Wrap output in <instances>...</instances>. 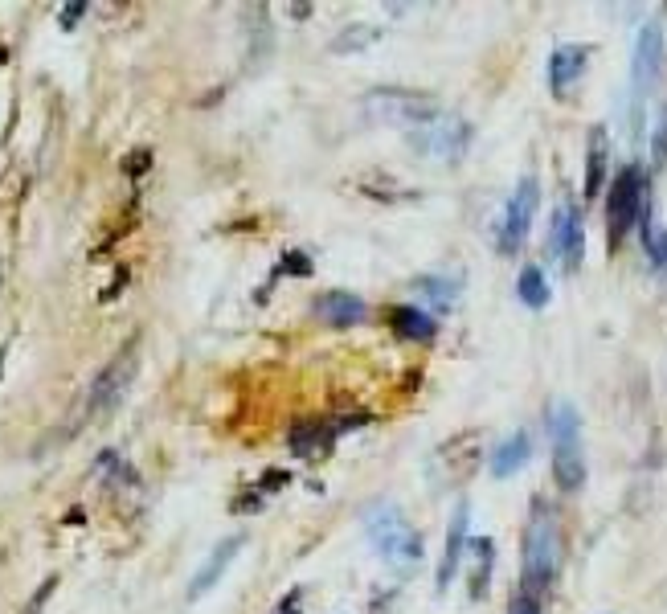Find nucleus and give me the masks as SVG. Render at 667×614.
<instances>
[{
    "label": "nucleus",
    "mask_w": 667,
    "mask_h": 614,
    "mask_svg": "<svg viewBox=\"0 0 667 614\" xmlns=\"http://www.w3.org/2000/svg\"><path fill=\"white\" fill-rule=\"evenodd\" d=\"M524 594H545L561 565V529L545 500H532L528 524H524Z\"/></svg>",
    "instance_id": "1"
},
{
    "label": "nucleus",
    "mask_w": 667,
    "mask_h": 614,
    "mask_svg": "<svg viewBox=\"0 0 667 614\" xmlns=\"http://www.w3.org/2000/svg\"><path fill=\"white\" fill-rule=\"evenodd\" d=\"M365 533L369 545L377 549V557L393 569H414L422 561V537L418 529L402 516V508L393 504H373L365 512Z\"/></svg>",
    "instance_id": "2"
},
{
    "label": "nucleus",
    "mask_w": 667,
    "mask_h": 614,
    "mask_svg": "<svg viewBox=\"0 0 667 614\" xmlns=\"http://www.w3.org/2000/svg\"><path fill=\"white\" fill-rule=\"evenodd\" d=\"M553 438V475L561 492H577L586 484V455H582V414L573 402H557L549 414Z\"/></svg>",
    "instance_id": "3"
},
{
    "label": "nucleus",
    "mask_w": 667,
    "mask_h": 614,
    "mask_svg": "<svg viewBox=\"0 0 667 614\" xmlns=\"http://www.w3.org/2000/svg\"><path fill=\"white\" fill-rule=\"evenodd\" d=\"M365 115L389 127H426L438 119V99L402 91V86H377V91L365 95Z\"/></svg>",
    "instance_id": "4"
},
{
    "label": "nucleus",
    "mask_w": 667,
    "mask_h": 614,
    "mask_svg": "<svg viewBox=\"0 0 667 614\" xmlns=\"http://www.w3.org/2000/svg\"><path fill=\"white\" fill-rule=\"evenodd\" d=\"M647 177H643V168L639 164H627L614 177L610 185V197H606V238L610 246H618L622 238H627L631 226H639V213L647 205Z\"/></svg>",
    "instance_id": "5"
},
{
    "label": "nucleus",
    "mask_w": 667,
    "mask_h": 614,
    "mask_svg": "<svg viewBox=\"0 0 667 614\" xmlns=\"http://www.w3.org/2000/svg\"><path fill=\"white\" fill-rule=\"evenodd\" d=\"M663 70V21L651 17L643 21L635 37V54H631V91H635V136H639V119H643V99L651 95V86L659 82Z\"/></svg>",
    "instance_id": "6"
},
{
    "label": "nucleus",
    "mask_w": 667,
    "mask_h": 614,
    "mask_svg": "<svg viewBox=\"0 0 667 614\" xmlns=\"http://www.w3.org/2000/svg\"><path fill=\"white\" fill-rule=\"evenodd\" d=\"M136 369H140V353H136V344H131V348H123V353L91 381V393H86V414L99 418V414L115 410V406L123 402V393L131 389V377H136Z\"/></svg>",
    "instance_id": "7"
},
{
    "label": "nucleus",
    "mask_w": 667,
    "mask_h": 614,
    "mask_svg": "<svg viewBox=\"0 0 667 614\" xmlns=\"http://www.w3.org/2000/svg\"><path fill=\"white\" fill-rule=\"evenodd\" d=\"M467 144H471V123L463 115H438L434 123L414 131V148L422 156H430V160L455 164V160H463Z\"/></svg>",
    "instance_id": "8"
},
{
    "label": "nucleus",
    "mask_w": 667,
    "mask_h": 614,
    "mask_svg": "<svg viewBox=\"0 0 667 614\" xmlns=\"http://www.w3.org/2000/svg\"><path fill=\"white\" fill-rule=\"evenodd\" d=\"M549 254L573 275L586 258V226H582V209L573 201H561L553 209V226H549Z\"/></svg>",
    "instance_id": "9"
},
{
    "label": "nucleus",
    "mask_w": 667,
    "mask_h": 614,
    "mask_svg": "<svg viewBox=\"0 0 667 614\" xmlns=\"http://www.w3.org/2000/svg\"><path fill=\"white\" fill-rule=\"evenodd\" d=\"M537 205H541L537 177H524L504 205V222H500V250L504 254H516L524 246V238L532 230V217H537Z\"/></svg>",
    "instance_id": "10"
},
{
    "label": "nucleus",
    "mask_w": 667,
    "mask_h": 614,
    "mask_svg": "<svg viewBox=\"0 0 667 614\" xmlns=\"http://www.w3.org/2000/svg\"><path fill=\"white\" fill-rule=\"evenodd\" d=\"M311 312H316L324 324L332 328H352V324H361L369 316V307L361 295H352V291H320L316 299H311Z\"/></svg>",
    "instance_id": "11"
},
{
    "label": "nucleus",
    "mask_w": 667,
    "mask_h": 614,
    "mask_svg": "<svg viewBox=\"0 0 667 614\" xmlns=\"http://www.w3.org/2000/svg\"><path fill=\"white\" fill-rule=\"evenodd\" d=\"M586 62H590V50L586 46H557L553 54H549V91L561 99V95H569L573 86H577V78L586 74Z\"/></svg>",
    "instance_id": "12"
},
{
    "label": "nucleus",
    "mask_w": 667,
    "mask_h": 614,
    "mask_svg": "<svg viewBox=\"0 0 667 614\" xmlns=\"http://www.w3.org/2000/svg\"><path fill=\"white\" fill-rule=\"evenodd\" d=\"M242 541L246 537H226V541H221L209 557H205V565L197 569V578L189 582V602H197V598H205L221 578H226V569H230V561L242 553Z\"/></svg>",
    "instance_id": "13"
},
{
    "label": "nucleus",
    "mask_w": 667,
    "mask_h": 614,
    "mask_svg": "<svg viewBox=\"0 0 667 614\" xmlns=\"http://www.w3.org/2000/svg\"><path fill=\"white\" fill-rule=\"evenodd\" d=\"M467 504L459 500L455 516H451V529H447V545H442V561H438V590H447L455 582V569H459V557L467 549Z\"/></svg>",
    "instance_id": "14"
},
{
    "label": "nucleus",
    "mask_w": 667,
    "mask_h": 614,
    "mask_svg": "<svg viewBox=\"0 0 667 614\" xmlns=\"http://www.w3.org/2000/svg\"><path fill=\"white\" fill-rule=\"evenodd\" d=\"M389 328L402 336V340H414V344H430L438 336V320L426 312V307H393L389 312Z\"/></svg>",
    "instance_id": "15"
},
{
    "label": "nucleus",
    "mask_w": 667,
    "mask_h": 614,
    "mask_svg": "<svg viewBox=\"0 0 667 614\" xmlns=\"http://www.w3.org/2000/svg\"><path fill=\"white\" fill-rule=\"evenodd\" d=\"M528 455H532V438H528V430H512L500 447H492V475L496 479H508V475H516L524 463H528Z\"/></svg>",
    "instance_id": "16"
},
{
    "label": "nucleus",
    "mask_w": 667,
    "mask_h": 614,
    "mask_svg": "<svg viewBox=\"0 0 667 614\" xmlns=\"http://www.w3.org/2000/svg\"><path fill=\"white\" fill-rule=\"evenodd\" d=\"M606 156H610L606 131L594 127V131H590V152H586V197H598L602 185H606Z\"/></svg>",
    "instance_id": "17"
},
{
    "label": "nucleus",
    "mask_w": 667,
    "mask_h": 614,
    "mask_svg": "<svg viewBox=\"0 0 667 614\" xmlns=\"http://www.w3.org/2000/svg\"><path fill=\"white\" fill-rule=\"evenodd\" d=\"M639 234H643V250H647V258H651V267L667 271V230L655 222L651 201H647L643 213H639Z\"/></svg>",
    "instance_id": "18"
},
{
    "label": "nucleus",
    "mask_w": 667,
    "mask_h": 614,
    "mask_svg": "<svg viewBox=\"0 0 667 614\" xmlns=\"http://www.w3.org/2000/svg\"><path fill=\"white\" fill-rule=\"evenodd\" d=\"M332 438H336V426H332V422H299V426L291 430V451H295V455H311V451L328 447Z\"/></svg>",
    "instance_id": "19"
},
{
    "label": "nucleus",
    "mask_w": 667,
    "mask_h": 614,
    "mask_svg": "<svg viewBox=\"0 0 667 614\" xmlns=\"http://www.w3.org/2000/svg\"><path fill=\"white\" fill-rule=\"evenodd\" d=\"M516 295L524 307H532V312H541V307H549V283H545V271L541 267H524L520 279H516Z\"/></svg>",
    "instance_id": "20"
},
{
    "label": "nucleus",
    "mask_w": 667,
    "mask_h": 614,
    "mask_svg": "<svg viewBox=\"0 0 667 614\" xmlns=\"http://www.w3.org/2000/svg\"><path fill=\"white\" fill-rule=\"evenodd\" d=\"M471 549H475V578H471V598H483V594H487V578H492L496 545H492V537H479V541H471Z\"/></svg>",
    "instance_id": "21"
},
{
    "label": "nucleus",
    "mask_w": 667,
    "mask_h": 614,
    "mask_svg": "<svg viewBox=\"0 0 667 614\" xmlns=\"http://www.w3.org/2000/svg\"><path fill=\"white\" fill-rule=\"evenodd\" d=\"M414 287H418V295L434 307V312H447V307L455 303V295H459V283H455V279H418Z\"/></svg>",
    "instance_id": "22"
},
{
    "label": "nucleus",
    "mask_w": 667,
    "mask_h": 614,
    "mask_svg": "<svg viewBox=\"0 0 667 614\" xmlns=\"http://www.w3.org/2000/svg\"><path fill=\"white\" fill-rule=\"evenodd\" d=\"M377 37H381L377 25H348V29L332 41V50H336V54H361L365 46H373Z\"/></svg>",
    "instance_id": "23"
},
{
    "label": "nucleus",
    "mask_w": 667,
    "mask_h": 614,
    "mask_svg": "<svg viewBox=\"0 0 667 614\" xmlns=\"http://www.w3.org/2000/svg\"><path fill=\"white\" fill-rule=\"evenodd\" d=\"M651 164L663 168L667 164V103H663V115L655 123V136H651Z\"/></svg>",
    "instance_id": "24"
},
{
    "label": "nucleus",
    "mask_w": 667,
    "mask_h": 614,
    "mask_svg": "<svg viewBox=\"0 0 667 614\" xmlns=\"http://www.w3.org/2000/svg\"><path fill=\"white\" fill-rule=\"evenodd\" d=\"M283 271H291V275H307L311 267H307V258H303V254H287V262H283Z\"/></svg>",
    "instance_id": "25"
},
{
    "label": "nucleus",
    "mask_w": 667,
    "mask_h": 614,
    "mask_svg": "<svg viewBox=\"0 0 667 614\" xmlns=\"http://www.w3.org/2000/svg\"><path fill=\"white\" fill-rule=\"evenodd\" d=\"M82 13H86V5H66V9H62V29H74Z\"/></svg>",
    "instance_id": "26"
},
{
    "label": "nucleus",
    "mask_w": 667,
    "mask_h": 614,
    "mask_svg": "<svg viewBox=\"0 0 667 614\" xmlns=\"http://www.w3.org/2000/svg\"><path fill=\"white\" fill-rule=\"evenodd\" d=\"M512 614H537V606H532V598H520V602L512 606Z\"/></svg>",
    "instance_id": "27"
}]
</instances>
